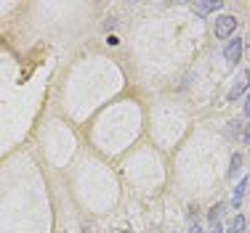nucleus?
<instances>
[{
  "label": "nucleus",
  "mask_w": 250,
  "mask_h": 233,
  "mask_svg": "<svg viewBox=\"0 0 250 233\" xmlns=\"http://www.w3.org/2000/svg\"><path fill=\"white\" fill-rule=\"evenodd\" d=\"M248 225H245V217L242 215H234V217L229 220V225H226V233H245Z\"/></svg>",
  "instance_id": "5"
},
{
  "label": "nucleus",
  "mask_w": 250,
  "mask_h": 233,
  "mask_svg": "<svg viewBox=\"0 0 250 233\" xmlns=\"http://www.w3.org/2000/svg\"><path fill=\"white\" fill-rule=\"evenodd\" d=\"M242 138H245V141H250V125L245 127V133H242Z\"/></svg>",
  "instance_id": "11"
},
{
  "label": "nucleus",
  "mask_w": 250,
  "mask_h": 233,
  "mask_svg": "<svg viewBox=\"0 0 250 233\" xmlns=\"http://www.w3.org/2000/svg\"><path fill=\"white\" fill-rule=\"evenodd\" d=\"M208 233H221V225H213V228L208 231Z\"/></svg>",
  "instance_id": "12"
},
{
  "label": "nucleus",
  "mask_w": 250,
  "mask_h": 233,
  "mask_svg": "<svg viewBox=\"0 0 250 233\" xmlns=\"http://www.w3.org/2000/svg\"><path fill=\"white\" fill-rule=\"evenodd\" d=\"M248 90H250V72L242 69L240 74H237V80H234V85H231V90H229V95H226V98H229V101H237L240 95H245Z\"/></svg>",
  "instance_id": "2"
},
{
  "label": "nucleus",
  "mask_w": 250,
  "mask_h": 233,
  "mask_svg": "<svg viewBox=\"0 0 250 233\" xmlns=\"http://www.w3.org/2000/svg\"><path fill=\"white\" fill-rule=\"evenodd\" d=\"M248 178L245 180H240V186L234 188V196H231V207H234V210H240V204H242V196H245V188H248Z\"/></svg>",
  "instance_id": "6"
},
{
  "label": "nucleus",
  "mask_w": 250,
  "mask_h": 233,
  "mask_svg": "<svg viewBox=\"0 0 250 233\" xmlns=\"http://www.w3.org/2000/svg\"><path fill=\"white\" fill-rule=\"evenodd\" d=\"M240 167H242V154H234V157H231V167H229V178H237Z\"/></svg>",
  "instance_id": "7"
},
{
  "label": "nucleus",
  "mask_w": 250,
  "mask_h": 233,
  "mask_svg": "<svg viewBox=\"0 0 250 233\" xmlns=\"http://www.w3.org/2000/svg\"><path fill=\"white\" fill-rule=\"evenodd\" d=\"M187 233H205V231H202V228H200V225H192V228H189Z\"/></svg>",
  "instance_id": "10"
},
{
  "label": "nucleus",
  "mask_w": 250,
  "mask_h": 233,
  "mask_svg": "<svg viewBox=\"0 0 250 233\" xmlns=\"http://www.w3.org/2000/svg\"><path fill=\"white\" fill-rule=\"evenodd\" d=\"M245 225H248V233H250V220H248V223H245Z\"/></svg>",
  "instance_id": "14"
},
{
  "label": "nucleus",
  "mask_w": 250,
  "mask_h": 233,
  "mask_svg": "<svg viewBox=\"0 0 250 233\" xmlns=\"http://www.w3.org/2000/svg\"><path fill=\"white\" fill-rule=\"evenodd\" d=\"M245 56H248V58H250V43H248V51H245Z\"/></svg>",
  "instance_id": "13"
},
{
  "label": "nucleus",
  "mask_w": 250,
  "mask_h": 233,
  "mask_svg": "<svg viewBox=\"0 0 250 233\" xmlns=\"http://www.w3.org/2000/svg\"><path fill=\"white\" fill-rule=\"evenodd\" d=\"M240 56H242V40H240V37H234L229 45H226V51H224V58H226V64H229V67H237V61H240Z\"/></svg>",
  "instance_id": "3"
},
{
  "label": "nucleus",
  "mask_w": 250,
  "mask_h": 233,
  "mask_svg": "<svg viewBox=\"0 0 250 233\" xmlns=\"http://www.w3.org/2000/svg\"><path fill=\"white\" fill-rule=\"evenodd\" d=\"M224 3L218 0V3H192V11L197 16H208V14H216V11H221Z\"/></svg>",
  "instance_id": "4"
},
{
  "label": "nucleus",
  "mask_w": 250,
  "mask_h": 233,
  "mask_svg": "<svg viewBox=\"0 0 250 233\" xmlns=\"http://www.w3.org/2000/svg\"><path fill=\"white\" fill-rule=\"evenodd\" d=\"M242 111H245V117H250V93H248V101H245V109Z\"/></svg>",
  "instance_id": "9"
},
{
  "label": "nucleus",
  "mask_w": 250,
  "mask_h": 233,
  "mask_svg": "<svg viewBox=\"0 0 250 233\" xmlns=\"http://www.w3.org/2000/svg\"><path fill=\"white\" fill-rule=\"evenodd\" d=\"M234 29H237V16H229V14H226V16H218V19H216L213 32H216L218 40H226L231 32H234Z\"/></svg>",
  "instance_id": "1"
},
{
  "label": "nucleus",
  "mask_w": 250,
  "mask_h": 233,
  "mask_svg": "<svg viewBox=\"0 0 250 233\" xmlns=\"http://www.w3.org/2000/svg\"><path fill=\"white\" fill-rule=\"evenodd\" d=\"M221 215H224V204H216V207L210 210V215H208V217H210V223H213V225H216L218 220H221Z\"/></svg>",
  "instance_id": "8"
}]
</instances>
